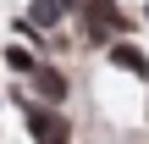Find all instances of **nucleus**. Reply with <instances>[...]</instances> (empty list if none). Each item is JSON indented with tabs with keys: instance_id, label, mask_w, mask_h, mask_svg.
<instances>
[{
	"instance_id": "4",
	"label": "nucleus",
	"mask_w": 149,
	"mask_h": 144,
	"mask_svg": "<svg viewBox=\"0 0 149 144\" xmlns=\"http://www.w3.org/2000/svg\"><path fill=\"white\" fill-rule=\"evenodd\" d=\"M33 61H39V50H33L28 39H17V33H11V39L0 44V72H6V78H28V72H33Z\"/></svg>"
},
{
	"instance_id": "9",
	"label": "nucleus",
	"mask_w": 149,
	"mask_h": 144,
	"mask_svg": "<svg viewBox=\"0 0 149 144\" xmlns=\"http://www.w3.org/2000/svg\"><path fill=\"white\" fill-rule=\"evenodd\" d=\"M0 111H11V105H6V72H0Z\"/></svg>"
},
{
	"instance_id": "10",
	"label": "nucleus",
	"mask_w": 149,
	"mask_h": 144,
	"mask_svg": "<svg viewBox=\"0 0 149 144\" xmlns=\"http://www.w3.org/2000/svg\"><path fill=\"white\" fill-rule=\"evenodd\" d=\"M61 6H66V11H77V6H83V0H61Z\"/></svg>"
},
{
	"instance_id": "1",
	"label": "nucleus",
	"mask_w": 149,
	"mask_h": 144,
	"mask_svg": "<svg viewBox=\"0 0 149 144\" xmlns=\"http://www.w3.org/2000/svg\"><path fill=\"white\" fill-rule=\"evenodd\" d=\"M17 122H22V139H33V144H72V139H83V122L66 105H50V100L17 105Z\"/></svg>"
},
{
	"instance_id": "2",
	"label": "nucleus",
	"mask_w": 149,
	"mask_h": 144,
	"mask_svg": "<svg viewBox=\"0 0 149 144\" xmlns=\"http://www.w3.org/2000/svg\"><path fill=\"white\" fill-rule=\"evenodd\" d=\"M22 83H28V94H33V100H50V105H72V100H77V89H83V83H77V72H72V61H61V55H39V61H33V72H28Z\"/></svg>"
},
{
	"instance_id": "3",
	"label": "nucleus",
	"mask_w": 149,
	"mask_h": 144,
	"mask_svg": "<svg viewBox=\"0 0 149 144\" xmlns=\"http://www.w3.org/2000/svg\"><path fill=\"white\" fill-rule=\"evenodd\" d=\"M100 67L111 72V78H127V83H149V44L138 33H122V39H111L105 50H100Z\"/></svg>"
},
{
	"instance_id": "7",
	"label": "nucleus",
	"mask_w": 149,
	"mask_h": 144,
	"mask_svg": "<svg viewBox=\"0 0 149 144\" xmlns=\"http://www.w3.org/2000/svg\"><path fill=\"white\" fill-rule=\"evenodd\" d=\"M138 122H144V128H149V83H144V89H138Z\"/></svg>"
},
{
	"instance_id": "8",
	"label": "nucleus",
	"mask_w": 149,
	"mask_h": 144,
	"mask_svg": "<svg viewBox=\"0 0 149 144\" xmlns=\"http://www.w3.org/2000/svg\"><path fill=\"white\" fill-rule=\"evenodd\" d=\"M138 17H144V33H149V0H138Z\"/></svg>"
},
{
	"instance_id": "6",
	"label": "nucleus",
	"mask_w": 149,
	"mask_h": 144,
	"mask_svg": "<svg viewBox=\"0 0 149 144\" xmlns=\"http://www.w3.org/2000/svg\"><path fill=\"white\" fill-rule=\"evenodd\" d=\"M6 28H11L17 39H28L33 50H44V33H50V28H39V22L28 17V11H11V22H6Z\"/></svg>"
},
{
	"instance_id": "5",
	"label": "nucleus",
	"mask_w": 149,
	"mask_h": 144,
	"mask_svg": "<svg viewBox=\"0 0 149 144\" xmlns=\"http://www.w3.org/2000/svg\"><path fill=\"white\" fill-rule=\"evenodd\" d=\"M22 11H28L39 28H66V22H72V11H66L61 0H22Z\"/></svg>"
}]
</instances>
